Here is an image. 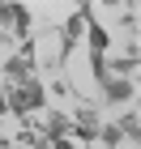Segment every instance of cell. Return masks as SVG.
Returning <instances> with one entry per match:
<instances>
[{
    "label": "cell",
    "mask_w": 141,
    "mask_h": 149,
    "mask_svg": "<svg viewBox=\"0 0 141 149\" xmlns=\"http://www.w3.org/2000/svg\"><path fill=\"white\" fill-rule=\"evenodd\" d=\"M9 111H17V115H30V111H43L47 107V85L39 77H30V81H22V85H9Z\"/></svg>",
    "instance_id": "6da1fadb"
},
{
    "label": "cell",
    "mask_w": 141,
    "mask_h": 149,
    "mask_svg": "<svg viewBox=\"0 0 141 149\" xmlns=\"http://www.w3.org/2000/svg\"><path fill=\"white\" fill-rule=\"evenodd\" d=\"M0 26H9L17 38H30V9H26V4H9V0H0Z\"/></svg>",
    "instance_id": "7a4b0ae2"
},
{
    "label": "cell",
    "mask_w": 141,
    "mask_h": 149,
    "mask_svg": "<svg viewBox=\"0 0 141 149\" xmlns=\"http://www.w3.org/2000/svg\"><path fill=\"white\" fill-rule=\"evenodd\" d=\"M98 85H103V102H128L133 94H137V85L128 77H103Z\"/></svg>",
    "instance_id": "3957f363"
},
{
    "label": "cell",
    "mask_w": 141,
    "mask_h": 149,
    "mask_svg": "<svg viewBox=\"0 0 141 149\" xmlns=\"http://www.w3.org/2000/svg\"><path fill=\"white\" fill-rule=\"evenodd\" d=\"M69 124H73V132L81 141H98V111L94 107H77V115H73Z\"/></svg>",
    "instance_id": "277c9868"
},
{
    "label": "cell",
    "mask_w": 141,
    "mask_h": 149,
    "mask_svg": "<svg viewBox=\"0 0 141 149\" xmlns=\"http://www.w3.org/2000/svg\"><path fill=\"white\" fill-rule=\"evenodd\" d=\"M30 77H34V60H30V56L4 60V81H9V85H22V81H30Z\"/></svg>",
    "instance_id": "5b68a950"
},
{
    "label": "cell",
    "mask_w": 141,
    "mask_h": 149,
    "mask_svg": "<svg viewBox=\"0 0 141 149\" xmlns=\"http://www.w3.org/2000/svg\"><path fill=\"white\" fill-rule=\"evenodd\" d=\"M116 128H120V136H124V141H133V149H137V141H141V115H137V107H133V111L124 115Z\"/></svg>",
    "instance_id": "8992f818"
},
{
    "label": "cell",
    "mask_w": 141,
    "mask_h": 149,
    "mask_svg": "<svg viewBox=\"0 0 141 149\" xmlns=\"http://www.w3.org/2000/svg\"><path fill=\"white\" fill-rule=\"evenodd\" d=\"M86 34H90V56H103L107 43H111V34H107L98 22H86Z\"/></svg>",
    "instance_id": "52a82bcc"
},
{
    "label": "cell",
    "mask_w": 141,
    "mask_h": 149,
    "mask_svg": "<svg viewBox=\"0 0 141 149\" xmlns=\"http://www.w3.org/2000/svg\"><path fill=\"white\" fill-rule=\"evenodd\" d=\"M98 136H103V145H107V149H120V141H124L116 124H111V128H98Z\"/></svg>",
    "instance_id": "ba28073f"
},
{
    "label": "cell",
    "mask_w": 141,
    "mask_h": 149,
    "mask_svg": "<svg viewBox=\"0 0 141 149\" xmlns=\"http://www.w3.org/2000/svg\"><path fill=\"white\" fill-rule=\"evenodd\" d=\"M26 149H47V141H30V145H26Z\"/></svg>",
    "instance_id": "9c48e42d"
},
{
    "label": "cell",
    "mask_w": 141,
    "mask_h": 149,
    "mask_svg": "<svg viewBox=\"0 0 141 149\" xmlns=\"http://www.w3.org/2000/svg\"><path fill=\"white\" fill-rule=\"evenodd\" d=\"M4 43H9V34H4V30H0V47H4Z\"/></svg>",
    "instance_id": "30bf717a"
}]
</instances>
